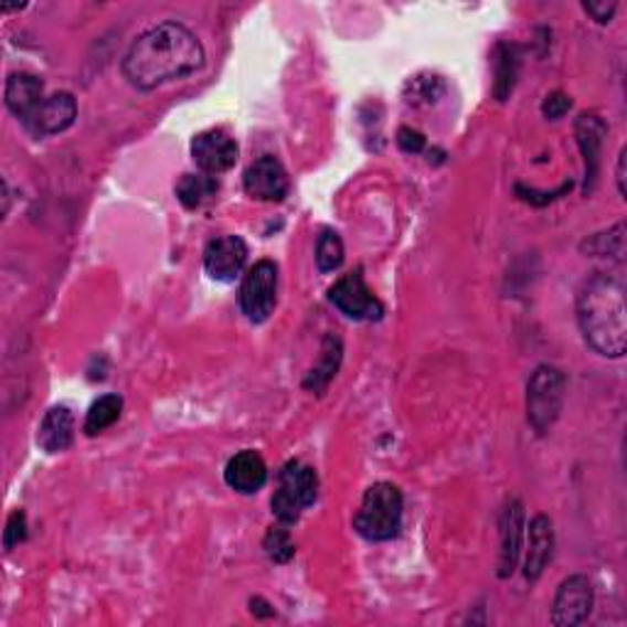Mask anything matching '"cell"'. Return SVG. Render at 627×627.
<instances>
[{
    "label": "cell",
    "mask_w": 627,
    "mask_h": 627,
    "mask_svg": "<svg viewBox=\"0 0 627 627\" xmlns=\"http://www.w3.org/2000/svg\"><path fill=\"white\" fill-rule=\"evenodd\" d=\"M76 114H78V108H76L74 96L62 92V94L44 96L40 100V106L32 110V114L22 123H25V128L35 138H47V136L64 132L66 128H72Z\"/></svg>",
    "instance_id": "cell-11"
},
{
    "label": "cell",
    "mask_w": 627,
    "mask_h": 627,
    "mask_svg": "<svg viewBox=\"0 0 627 627\" xmlns=\"http://www.w3.org/2000/svg\"><path fill=\"white\" fill-rule=\"evenodd\" d=\"M524 542V508L520 500H510L500 514V564L498 576L510 578L520 564Z\"/></svg>",
    "instance_id": "cell-13"
},
{
    "label": "cell",
    "mask_w": 627,
    "mask_h": 627,
    "mask_svg": "<svg viewBox=\"0 0 627 627\" xmlns=\"http://www.w3.org/2000/svg\"><path fill=\"white\" fill-rule=\"evenodd\" d=\"M343 241L336 231H323L317 241V267L321 273H333L343 265Z\"/></svg>",
    "instance_id": "cell-24"
},
{
    "label": "cell",
    "mask_w": 627,
    "mask_h": 627,
    "mask_svg": "<svg viewBox=\"0 0 627 627\" xmlns=\"http://www.w3.org/2000/svg\"><path fill=\"white\" fill-rule=\"evenodd\" d=\"M566 397V375L556 365H540L528 383V422L536 436L552 432Z\"/></svg>",
    "instance_id": "cell-4"
},
{
    "label": "cell",
    "mask_w": 627,
    "mask_h": 627,
    "mask_svg": "<svg viewBox=\"0 0 627 627\" xmlns=\"http://www.w3.org/2000/svg\"><path fill=\"white\" fill-rule=\"evenodd\" d=\"M192 157L201 174L219 177L238 162V142L226 130L211 128L192 140Z\"/></svg>",
    "instance_id": "cell-8"
},
{
    "label": "cell",
    "mask_w": 627,
    "mask_h": 627,
    "mask_svg": "<svg viewBox=\"0 0 627 627\" xmlns=\"http://www.w3.org/2000/svg\"><path fill=\"white\" fill-rule=\"evenodd\" d=\"M402 510H405V500L400 488L380 480L365 490L353 528L368 542H387L402 530Z\"/></svg>",
    "instance_id": "cell-3"
},
{
    "label": "cell",
    "mask_w": 627,
    "mask_h": 627,
    "mask_svg": "<svg viewBox=\"0 0 627 627\" xmlns=\"http://www.w3.org/2000/svg\"><path fill=\"white\" fill-rule=\"evenodd\" d=\"M219 182L209 174H184L177 184V199L184 209L204 206L211 196H216Z\"/></svg>",
    "instance_id": "cell-21"
},
{
    "label": "cell",
    "mask_w": 627,
    "mask_h": 627,
    "mask_svg": "<svg viewBox=\"0 0 627 627\" xmlns=\"http://www.w3.org/2000/svg\"><path fill=\"white\" fill-rule=\"evenodd\" d=\"M593 610V584L586 576H568L559 586L552 606V623L556 627H576L588 620Z\"/></svg>",
    "instance_id": "cell-9"
},
{
    "label": "cell",
    "mask_w": 627,
    "mask_h": 627,
    "mask_svg": "<svg viewBox=\"0 0 627 627\" xmlns=\"http://www.w3.org/2000/svg\"><path fill=\"white\" fill-rule=\"evenodd\" d=\"M204 44L182 22H160L130 44L123 57V76L138 92H155L204 66Z\"/></svg>",
    "instance_id": "cell-1"
},
{
    "label": "cell",
    "mask_w": 627,
    "mask_h": 627,
    "mask_svg": "<svg viewBox=\"0 0 627 627\" xmlns=\"http://www.w3.org/2000/svg\"><path fill=\"white\" fill-rule=\"evenodd\" d=\"M248 263V245L241 235H221L204 251V270L216 283H233Z\"/></svg>",
    "instance_id": "cell-12"
},
{
    "label": "cell",
    "mask_w": 627,
    "mask_h": 627,
    "mask_svg": "<svg viewBox=\"0 0 627 627\" xmlns=\"http://www.w3.org/2000/svg\"><path fill=\"white\" fill-rule=\"evenodd\" d=\"M223 478H226V486L231 490L241 492V496H253V492L263 490L267 483V464L257 451L245 449L235 454L226 464Z\"/></svg>",
    "instance_id": "cell-15"
},
{
    "label": "cell",
    "mask_w": 627,
    "mask_h": 627,
    "mask_svg": "<svg viewBox=\"0 0 627 627\" xmlns=\"http://www.w3.org/2000/svg\"><path fill=\"white\" fill-rule=\"evenodd\" d=\"M44 98V86L35 74L15 72L6 82V106L13 116L25 120Z\"/></svg>",
    "instance_id": "cell-18"
},
{
    "label": "cell",
    "mask_w": 627,
    "mask_h": 627,
    "mask_svg": "<svg viewBox=\"0 0 627 627\" xmlns=\"http://www.w3.org/2000/svg\"><path fill=\"white\" fill-rule=\"evenodd\" d=\"M25 536H28V520H25V512L22 510H15L13 514H10L8 522H6V532H3V544L6 549L10 552V549L18 546L20 542H25Z\"/></svg>",
    "instance_id": "cell-26"
},
{
    "label": "cell",
    "mask_w": 627,
    "mask_h": 627,
    "mask_svg": "<svg viewBox=\"0 0 627 627\" xmlns=\"http://www.w3.org/2000/svg\"><path fill=\"white\" fill-rule=\"evenodd\" d=\"M319 496V478L311 466L289 461L279 470V483L270 500L275 518L285 524H293L301 518V512L311 508Z\"/></svg>",
    "instance_id": "cell-5"
},
{
    "label": "cell",
    "mask_w": 627,
    "mask_h": 627,
    "mask_svg": "<svg viewBox=\"0 0 627 627\" xmlns=\"http://www.w3.org/2000/svg\"><path fill=\"white\" fill-rule=\"evenodd\" d=\"M38 444L47 454H62L70 449L74 444V414L70 412V407L57 405L47 410L40 422Z\"/></svg>",
    "instance_id": "cell-17"
},
{
    "label": "cell",
    "mask_w": 627,
    "mask_h": 627,
    "mask_svg": "<svg viewBox=\"0 0 627 627\" xmlns=\"http://www.w3.org/2000/svg\"><path fill=\"white\" fill-rule=\"evenodd\" d=\"M584 10L593 20L601 22V25H606V22L613 20L615 10H618V3H615V0H610V3L608 0H588V3H584Z\"/></svg>",
    "instance_id": "cell-28"
},
{
    "label": "cell",
    "mask_w": 627,
    "mask_h": 627,
    "mask_svg": "<svg viewBox=\"0 0 627 627\" xmlns=\"http://www.w3.org/2000/svg\"><path fill=\"white\" fill-rule=\"evenodd\" d=\"M576 140L581 155H584V192L591 194L596 187L598 170H601V145L606 138V123H603L596 114H581L576 118Z\"/></svg>",
    "instance_id": "cell-14"
},
{
    "label": "cell",
    "mask_w": 627,
    "mask_h": 627,
    "mask_svg": "<svg viewBox=\"0 0 627 627\" xmlns=\"http://www.w3.org/2000/svg\"><path fill=\"white\" fill-rule=\"evenodd\" d=\"M576 319L584 341L603 358H623L627 349V307L620 279L596 273L576 295Z\"/></svg>",
    "instance_id": "cell-2"
},
{
    "label": "cell",
    "mask_w": 627,
    "mask_h": 627,
    "mask_svg": "<svg viewBox=\"0 0 627 627\" xmlns=\"http://www.w3.org/2000/svg\"><path fill=\"white\" fill-rule=\"evenodd\" d=\"M568 108H571V98L562 92H554V94H549L546 100L542 104V114L546 118L559 120V118L568 114Z\"/></svg>",
    "instance_id": "cell-27"
},
{
    "label": "cell",
    "mask_w": 627,
    "mask_h": 627,
    "mask_svg": "<svg viewBox=\"0 0 627 627\" xmlns=\"http://www.w3.org/2000/svg\"><path fill=\"white\" fill-rule=\"evenodd\" d=\"M329 301L341 314L355 321H378L383 317V305H380V299L371 293V287L365 285L361 270L336 279V285L329 289Z\"/></svg>",
    "instance_id": "cell-7"
},
{
    "label": "cell",
    "mask_w": 627,
    "mask_h": 627,
    "mask_svg": "<svg viewBox=\"0 0 627 627\" xmlns=\"http://www.w3.org/2000/svg\"><path fill=\"white\" fill-rule=\"evenodd\" d=\"M581 253H586L591 257H623L625 253V226L618 223V226L610 231H603L591 235L584 243H581Z\"/></svg>",
    "instance_id": "cell-23"
},
{
    "label": "cell",
    "mask_w": 627,
    "mask_h": 627,
    "mask_svg": "<svg viewBox=\"0 0 627 627\" xmlns=\"http://www.w3.org/2000/svg\"><path fill=\"white\" fill-rule=\"evenodd\" d=\"M397 145H400V150L417 155V152L424 150V145H427V140H424V136H422V132H417V130L400 128V132H397Z\"/></svg>",
    "instance_id": "cell-29"
},
{
    "label": "cell",
    "mask_w": 627,
    "mask_h": 627,
    "mask_svg": "<svg viewBox=\"0 0 627 627\" xmlns=\"http://www.w3.org/2000/svg\"><path fill=\"white\" fill-rule=\"evenodd\" d=\"M520 74V50L514 44H498L496 47V84L492 94L498 100H506Z\"/></svg>",
    "instance_id": "cell-20"
},
{
    "label": "cell",
    "mask_w": 627,
    "mask_h": 627,
    "mask_svg": "<svg viewBox=\"0 0 627 627\" xmlns=\"http://www.w3.org/2000/svg\"><path fill=\"white\" fill-rule=\"evenodd\" d=\"M120 412H123L120 395L98 397L86 412V422H84L86 436H96L100 432H106L108 427H114V424L120 419Z\"/></svg>",
    "instance_id": "cell-22"
},
{
    "label": "cell",
    "mask_w": 627,
    "mask_h": 627,
    "mask_svg": "<svg viewBox=\"0 0 627 627\" xmlns=\"http://www.w3.org/2000/svg\"><path fill=\"white\" fill-rule=\"evenodd\" d=\"M245 194L257 201H283L289 192L285 164L275 155H263L243 174Z\"/></svg>",
    "instance_id": "cell-10"
},
{
    "label": "cell",
    "mask_w": 627,
    "mask_h": 627,
    "mask_svg": "<svg viewBox=\"0 0 627 627\" xmlns=\"http://www.w3.org/2000/svg\"><path fill=\"white\" fill-rule=\"evenodd\" d=\"M625 157H627V150L623 148L620 155H618V170H615V179H618V192H620V196L627 194V189H625Z\"/></svg>",
    "instance_id": "cell-30"
},
{
    "label": "cell",
    "mask_w": 627,
    "mask_h": 627,
    "mask_svg": "<svg viewBox=\"0 0 627 627\" xmlns=\"http://www.w3.org/2000/svg\"><path fill=\"white\" fill-rule=\"evenodd\" d=\"M341 361H343V343H341V339H336V336L329 333L321 343L319 363L311 368V373L305 380V390L321 395V392L331 385V380L336 378V373H339Z\"/></svg>",
    "instance_id": "cell-19"
},
{
    "label": "cell",
    "mask_w": 627,
    "mask_h": 627,
    "mask_svg": "<svg viewBox=\"0 0 627 627\" xmlns=\"http://www.w3.org/2000/svg\"><path fill=\"white\" fill-rule=\"evenodd\" d=\"M528 554H524V578L534 584L544 574L554 554V528L546 514H536L528 528Z\"/></svg>",
    "instance_id": "cell-16"
},
{
    "label": "cell",
    "mask_w": 627,
    "mask_h": 627,
    "mask_svg": "<svg viewBox=\"0 0 627 627\" xmlns=\"http://www.w3.org/2000/svg\"><path fill=\"white\" fill-rule=\"evenodd\" d=\"M277 265L273 261H261L251 267L248 275L243 277L238 293V305L245 314V319L253 323H263L270 319V314L277 305Z\"/></svg>",
    "instance_id": "cell-6"
},
{
    "label": "cell",
    "mask_w": 627,
    "mask_h": 627,
    "mask_svg": "<svg viewBox=\"0 0 627 627\" xmlns=\"http://www.w3.org/2000/svg\"><path fill=\"white\" fill-rule=\"evenodd\" d=\"M263 546H265V554L270 556L275 564H287L289 559L295 556L293 536H289V532L283 528H273L270 532H267Z\"/></svg>",
    "instance_id": "cell-25"
}]
</instances>
